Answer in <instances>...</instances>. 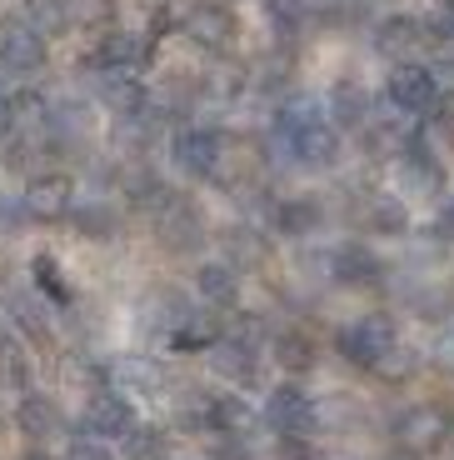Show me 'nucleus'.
<instances>
[{"instance_id":"1","label":"nucleus","mask_w":454,"mask_h":460,"mask_svg":"<svg viewBox=\"0 0 454 460\" xmlns=\"http://www.w3.org/2000/svg\"><path fill=\"white\" fill-rule=\"evenodd\" d=\"M280 140L300 165H315V171L335 165V155H340V126L329 120V111H319L305 95L280 111Z\"/></svg>"},{"instance_id":"2","label":"nucleus","mask_w":454,"mask_h":460,"mask_svg":"<svg viewBox=\"0 0 454 460\" xmlns=\"http://www.w3.org/2000/svg\"><path fill=\"white\" fill-rule=\"evenodd\" d=\"M395 321H389V315H354L350 325H340V331H335V350H340L345 360H350V366H364V370H375L380 360L389 356V350H395Z\"/></svg>"},{"instance_id":"3","label":"nucleus","mask_w":454,"mask_h":460,"mask_svg":"<svg viewBox=\"0 0 454 460\" xmlns=\"http://www.w3.org/2000/svg\"><path fill=\"white\" fill-rule=\"evenodd\" d=\"M440 95H444V91H440V75H434L430 66H415V60H405V66L389 70L385 101L395 105V111H405V115H430Z\"/></svg>"},{"instance_id":"4","label":"nucleus","mask_w":454,"mask_h":460,"mask_svg":"<svg viewBox=\"0 0 454 460\" xmlns=\"http://www.w3.org/2000/svg\"><path fill=\"white\" fill-rule=\"evenodd\" d=\"M265 420L280 436H310V426H315V395L305 385H295V380H284V385L270 391V401H265Z\"/></svg>"},{"instance_id":"5","label":"nucleus","mask_w":454,"mask_h":460,"mask_svg":"<svg viewBox=\"0 0 454 460\" xmlns=\"http://www.w3.org/2000/svg\"><path fill=\"white\" fill-rule=\"evenodd\" d=\"M450 430H454V420L440 411V405H409V411L395 420V436H399V446L420 450V456H430V450H440L444 440H450Z\"/></svg>"},{"instance_id":"6","label":"nucleus","mask_w":454,"mask_h":460,"mask_svg":"<svg viewBox=\"0 0 454 460\" xmlns=\"http://www.w3.org/2000/svg\"><path fill=\"white\" fill-rule=\"evenodd\" d=\"M0 66L15 70V75L40 70L46 66V35L35 31L31 21H5L0 25Z\"/></svg>"},{"instance_id":"7","label":"nucleus","mask_w":454,"mask_h":460,"mask_svg":"<svg viewBox=\"0 0 454 460\" xmlns=\"http://www.w3.org/2000/svg\"><path fill=\"white\" fill-rule=\"evenodd\" d=\"M329 276L340 280V286L370 290V286H380V280H385V261H380L370 245L350 241V245H340V251L329 255Z\"/></svg>"},{"instance_id":"8","label":"nucleus","mask_w":454,"mask_h":460,"mask_svg":"<svg viewBox=\"0 0 454 460\" xmlns=\"http://www.w3.org/2000/svg\"><path fill=\"white\" fill-rule=\"evenodd\" d=\"M399 181H405V190H415V196H440L444 190V165L434 161V150L424 146V140L399 150Z\"/></svg>"},{"instance_id":"9","label":"nucleus","mask_w":454,"mask_h":460,"mask_svg":"<svg viewBox=\"0 0 454 460\" xmlns=\"http://www.w3.org/2000/svg\"><path fill=\"white\" fill-rule=\"evenodd\" d=\"M185 31H190L195 46H205V50H225L230 40H235V15H230V5H215V0H205V5H195V11H190Z\"/></svg>"},{"instance_id":"10","label":"nucleus","mask_w":454,"mask_h":460,"mask_svg":"<svg viewBox=\"0 0 454 460\" xmlns=\"http://www.w3.org/2000/svg\"><path fill=\"white\" fill-rule=\"evenodd\" d=\"M175 161L190 175H210L220 165V136L215 130H200V126L180 130V136H175Z\"/></svg>"},{"instance_id":"11","label":"nucleus","mask_w":454,"mask_h":460,"mask_svg":"<svg viewBox=\"0 0 454 460\" xmlns=\"http://www.w3.org/2000/svg\"><path fill=\"white\" fill-rule=\"evenodd\" d=\"M375 46H380V56L409 60L415 50H424V25L415 21V15H389V21H380Z\"/></svg>"},{"instance_id":"12","label":"nucleus","mask_w":454,"mask_h":460,"mask_svg":"<svg viewBox=\"0 0 454 460\" xmlns=\"http://www.w3.org/2000/svg\"><path fill=\"white\" fill-rule=\"evenodd\" d=\"M25 206H31V216H65L70 210V181L65 175H40V181H31V190H25Z\"/></svg>"},{"instance_id":"13","label":"nucleus","mask_w":454,"mask_h":460,"mask_svg":"<svg viewBox=\"0 0 454 460\" xmlns=\"http://www.w3.org/2000/svg\"><path fill=\"white\" fill-rule=\"evenodd\" d=\"M329 120L340 130H364L370 126V95L360 85H335L329 91Z\"/></svg>"},{"instance_id":"14","label":"nucleus","mask_w":454,"mask_h":460,"mask_svg":"<svg viewBox=\"0 0 454 460\" xmlns=\"http://www.w3.org/2000/svg\"><path fill=\"white\" fill-rule=\"evenodd\" d=\"M319 220H325V210H319L315 196H290L275 210V226H280L284 235H310V230H319Z\"/></svg>"},{"instance_id":"15","label":"nucleus","mask_w":454,"mask_h":460,"mask_svg":"<svg viewBox=\"0 0 454 460\" xmlns=\"http://www.w3.org/2000/svg\"><path fill=\"white\" fill-rule=\"evenodd\" d=\"M364 226L375 230V235H405L409 230V210L399 196H370L364 206Z\"/></svg>"},{"instance_id":"16","label":"nucleus","mask_w":454,"mask_h":460,"mask_svg":"<svg viewBox=\"0 0 454 460\" xmlns=\"http://www.w3.org/2000/svg\"><path fill=\"white\" fill-rule=\"evenodd\" d=\"M275 360H280V370H290V376H305V370L315 366V341H310L305 331L275 335Z\"/></svg>"},{"instance_id":"17","label":"nucleus","mask_w":454,"mask_h":460,"mask_svg":"<svg viewBox=\"0 0 454 460\" xmlns=\"http://www.w3.org/2000/svg\"><path fill=\"white\" fill-rule=\"evenodd\" d=\"M100 95H105V105H115V111H140V101H145V91L135 85L130 70H105Z\"/></svg>"},{"instance_id":"18","label":"nucleus","mask_w":454,"mask_h":460,"mask_svg":"<svg viewBox=\"0 0 454 460\" xmlns=\"http://www.w3.org/2000/svg\"><path fill=\"white\" fill-rule=\"evenodd\" d=\"M85 420H91L95 436H126L130 430V411H126V401H115V395H100Z\"/></svg>"},{"instance_id":"19","label":"nucleus","mask_w":454,"mask_h":460,"mask_svg":"<svg viewBox=\"0 0 454 460\" xmlns=\"http://www.w3.org/2000/svg\"><path fill=\"white\" fill-rule=\"evenodd\" d=\"M25 21L40 35H60L70 25V0H25Z\"/></svg>"},{"instance_id":"20","label":"nucleus","mask_w":454,"mask_h":460,"mask_svg":"<svg viewBox=\"0 0 454 460\" xmlns=\"http://www.w3.org/2000/svg\"><path fill=\"white\" fill-rule=\"evenodd\" d=\"M140 56H145V50H140V40H135V35H120V31L105 35L100 50H95V60H100L105 70H130Z\"/></svg>"},{"instance_id":"21","label":"nucleus","mask_w":454,"mask_h":460,"mask_svg":"<svg viewBox=\"0 0 454 460\" xmlns=\"http://www.w3.org/2000/svg\"><path fill=\"white\" fill-rule=\"evenodd\" d=\"M210 420H215L220 430H230V436H250V426H255V415L245 411L235 395H220V401L210 405Z\"/></svg>"},{"instance_id":"22","label":"nucleus","mask_w":454,"mask_h":460,"mask_svg":"<svg viewBox=\"0 0 454 460\" xmlns=\"http://www.w3.org/2000/svg\"><path fill=\"white\" fill-rule=\"evenodd\" d=\"M200 290L210 300H220V305L235 300V270H230V265H205V270H200Z\"/></svg>"},{"instance_id":"23","label":"nucleus","mask_w":454,"mask_h":460,"mask_svg":"<svg viewBox=\"0 0 454 460\" xmlns=\"http://www.w3.org/2000/svg\"><path fill=\"white\" fill-rule=\"evenodd\" d=\"M265 15H270L284 35H295L300 25H305V0H265Z\"/></svg>"},{"instance_id":"24","label":"nucleus","mask_w":454,"mask_h":460,"mask_svg":"<svg viewBox=\"0 0 454 460\" xmlns=\"http://www.w3.org/2000/svg\"><path fill=\"white\" fill-rule=\"evenodd\" d=\"M375 370H380L385 380H409L415 370H420V356H415V350H405V345H395V350H389V356L380 360Z\"/></svg>"},{"instance_id":"25","label":"nucleus","mask_w":454,"mask_h":460,"mask_svg":"<svg viewBox=\"0 0 454 460\" xmlns=\"http://www.w3.org/2000/svg\"><path fill=\"white\" fill-rule=\"evenodd\" d=\"M21 426L31 430V436H46V430H56V411H50L46 401H25V411H21Z\"/></svg>"},{"instance_id":"26","label":"nucleus","mask_w":454,"mask_h":460,"mask_svg":"<svg viewBox=\"0 0 454 460\" xmlns=\"http://www.w3.org/2000/svg\"><path fill=\"white\" fill-rule=\"evenodd\" d=\"M430 360H434V366H440V370H450V376H454V321H444L440 331H434Z\"/></svg>"},{"instance_id":"27","label":"nucleus","mask_w":454,"mask_h":460,"mask_svg":"<svg viewBox=\"0 0 454 460\" xmlns=\"http://www.w3.org/2000/svg\"><path fill=\"white\" fill-rule=\"evenodd\" d=\"M130 460H165V440H160L155 430H140V436H130Z\"/></svg>"},{"instance_id":"28","label":"nucleus","mask_w":454,"mask_h":460,"mask_svg":"<svg viewBox=\"0 0 454 460\" xmlns=\"http://www.w3.org/2000/svg\"><path fill=\"white\" fill-rule=\"evenodd\" d=\"M70 460H110V456H105L100 446H75V456H70Z\"/></svg>"},{"instance_id":"29","label":"nucleus","mask_w":454,"mask_h":460,"mask_svg":"<svg viewBox=\"0 0 454 460\" xmlns=\"http://www.w3.org/2000/svg\"><path fill=\"white\" fill-rule=\"evenodd\" d=\"M385 460H424V456H420V450H409V446H399V450H389Z\"/></svg>"},{"instance_id":"30","label":"nucleus","mask_w":454,"mask_h":460,"mask_svg":"<svg viewBox=\"0 0 454 460\" xmlns=\"http://www.w3.org/2000/svg\"><path fill=\"white\" fill-rule=\"evenodd\" d=\"M440 230H444V235H454V200L444 206V220H440Z\"/></svg>"},{"instance_id":"31","label":"nucleus","mask_w":454,"mask_h":460,"mask_svg":"<svg viewBox=\"0 0 454 460\" xmlns=\"http://www.w3.org/2000/svg\"><path fill=\"white\" fill-rule=\"evenodd\" d=\"M444 75H450V85H454V50H450V66H444Z\"/></svg>"},{"instance_id":"32","label":"nucleus","mask_w":454,"mask_h":460,"mask_svg":"<svg viewBox=\"0 0 454 460\" xmlns=\"http://www.w3.org/2000/svg\"><path fill=\"white\" fill-rule=\"evenodd\" d=\"M450 15H454V0H450Z\"/></svg>"},{"instance_id":"33","label":"nucleus","mask_w":454,"mask_h":460,"mask_svg":"<svg viewBox=\"0 0 454 460\" xmlns=\"http://www.w3.org/2000/svg\"><path fill=\"white\" fill-rule=\"evenodd\" d=\"M450 440H454V430H450Z\"/></svg>"}]
</instances>
